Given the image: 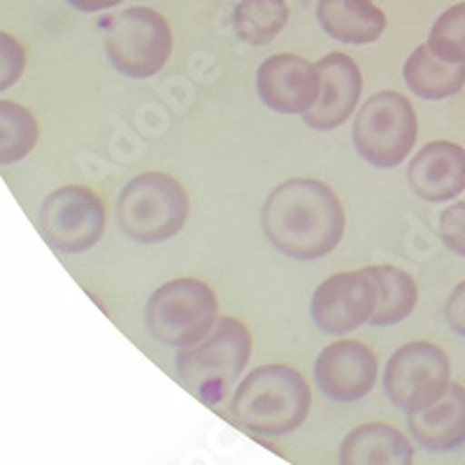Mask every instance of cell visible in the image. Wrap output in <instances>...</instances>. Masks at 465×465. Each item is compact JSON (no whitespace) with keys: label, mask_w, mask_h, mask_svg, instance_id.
Returning <instances> with one entry per match:
<instances>
[{"label":"cell","mask_w":465,"mask_h":465,"mask_svg":"<svg viewBox=\"0 0 465 465\" xmlns=\"http://www.w3.org/2000/svg\"><path fill=\"white\" fill-rule=\"evenodd\" d=\"M265 238L289 259H323L340 244L347 228L335 191L319 180H289L275 186L261 212Z\"/></svg>","instance_id":"obj_1"},{"label":"cell","mask_w":465,"mask_h":465,"mask_svg":"<svg viewBox=\"0 0 465 465\" xmlns=\"http://www.w3.org/2000/svg\"><path fill=\"white\" fill-rule=\"evenodd\" d=\"M312 407L305 377L282 363L261 365L238 384L231 412L242 429L265 438H282L302 426Z\"/></svg>","instance_id":"obj_2"},{"label":"cell","mask_w":465,"mask_h":465,"mask_svg":"<svg viewBox=\"0 0 465 465\" xmlns=\"http://www.w3.org/2000/svg\"><path fill=\"white\" fill-rule=\"evenodd\" d=\"M252 333L240 319L222 317L198 344L180 349L177 375L205 405H217L238 381L252 356Z\"/></svg>","instance_id":"obj_3"},{"label":"cell","mask_w":465,"mask_h":465,"mask_svg":"<svg viewBox=\"0 0 465 465\" xmlns=\"http://www.w3.org/2000/svg\"><path fill=\"white\" fill-rule=\"evenodd\" d=\"M189 196L165 173H143L124 186L116 201V222L128 238L143 244L165 242L184 228Z\"/></svg>","instance_id":"obj_4"},{"label":"cell","mask_w":465,"mask_h":465,"mask_svg":"<svg viewBox=\"0 0 465 465\" xmlns=\"http://www.w3.org/2000/svg\"><path fill=\"white\" fill-rule=\"evenodd\" d=\"M217 293L196 277L165 282L153 291L144 312V326L165 347L198 344L217 323Z\"/></svg>","instance_id":"obj_5"},{"label":"cell","mask_w":465,"mask_h":465,"mask_svg":"<svg viewBox=\"0 0 465 465\" xmlns=\"http://www.w3.org/2000/svg\"><path fill=\"white\" fill-rule=\"evenodd\" d=\"M105 52L114 70L126 77H153L173 54L168 19L152 7L114 12L105 19Z\"/></svg>","instance_id":"obj_6"},{"label":"cell","mask_w":465,"mask_h":465,"mask_svg":"<svg viewBox=\"0 0 465 465\" xmlns=\"http://www.w3.org/2000/svg\"><path fill=\"white\" fill-rule=\"evenodd\" d=\"M417 112L398 91H380L371 95L356 114V152L375 168L401 165L417 144Z\"/></svg>","instance_id":"obj_7"},{"label":"cell","mask_w":465,"mask_h":465,"mask_svg":"<svg viewBox=\"0 0 465 465\" xmlns=\"http://www.w3.org/2000/svg\"><path fill=\"white\" fill-rule=\"evenodd\" d=\"M105 205L86 186H61L40 207L37 226L47 244L61 254L89 252L105 232Z\"/></svg>","instance_id":"obj_8"},{"label":"cell","mask_w":465,"mask_h":465,"mask_svg":"<svg viewBox=\"0 0 465 465\" xmlns=\"http://www.w3.org/2000/svg\"><path fill=\"white\" fill-rule=\"evenodd\" d=\"M450 372V359L438 344L407 342L393 351L381 381L386 398L410 414L429 407L447 391Z\"/></svg>","instance_id":"obj_9"},{"label":"cell","mask_w":465,"mask_h":465,"mask_svg":"<svg viewBox=\"0 0 465 465\" xmlns=\"http://www.w3.org/2000/svg\"><path fill=\"white\" fill-rule=\"evenodd\" d=\"M377 307V282L371 270H351L317 286L310 312L323 333L344 335L368 323Z\"/></svg>","instance_id":"obj_10"},{"label":"cell","mask_w":465,"mask_h":465,"mask_svg":"<svg viewBox=\"0 0 465 465\" xmlns=\"http://www.w3.org/2000/svg\"><path fill=\"white\" fill-rule=\"evenodd\" d=\"M375 354L359 340H338L322 349L314 363L319 391L335 402H356L372 391L377 381Z\"/></svg>","instance_id":"obj_11"},{"label":"cell","mask_w":465,"mask_h":465,"mask_svg":"<svg viewBox=\"0 0 465 465\" xmlns=\"http://www.w3.org/2000/svg\"><path fill=\"white\" fill-rule=\"evenodd\" d=\"M261 101L282 114H305L322 94L319 68L296 54H275L265 58L256 74Z\"/></svg>","instance_id":"obj_12"},{"label":"cell","mask_w":465,"mask_h":465,"mask_svg":"<svg viewBox=\"0 0 465 465\" xmlns=\"http://www.w3.org/2000/svg\"><path fill=\"white\" fill-rule=\"evenodd\" d=\"M322 74V94L312 110L302 114V122L314 131H333L349 122L361 101L363 77L351 56L331 52L317 64Z\"/></svg>","instance_id":"obj_13"},{"label":"cell","mask_w":465,"mask_h":465,"mask_svg":"<svg viewBox=\"0 0 465 465\" xmlns=\"http://www.w3.org/2000/svg\"><path fill=\"white\" fill-rule=\"evenodd\" d=\"M410 186L421 201L444 203L465 191V149L438 140L419 149L407 170Z\"/></svg>","instance_id":"obj_14"},{"label":"cell","mask_w":465,"mask_h":465,"mask_svg":"<svg viewBox=\"0 0 465 465\" xmlns=\"http://www.w3.org/2000/svg\"><path fill=\"white\" fill-rule=\"evenodd\" d=\"M407 429L419 447L451 451L465 444V386L451 381L429 407L407 414Z\"/></svg>","instance_id":"obj_15"},{"label":"cell","mask_w":465,"mask_h":465,"mask_svg":"<svg viewBox=\"0 0 465 465\" xmlns=\"http://www.w3.org/2000/svg\"><path fill=\"white\" fill-rule=\"evenodd\" d=\"M412 442L389 423L356 426L340 444V465H412Z\"/></svg>","instance_id":"obj_16"},{"label":"cell","mask_w":465,"mask_h":465,"mask_svg":"<svg viewBox=\"0 0 465 465\" xmlns=\"http://www.w3.org/2000/svg\"><path fill=\"white\" fill-rule=\"evenodd\" d=\"M319 24L344 45H368L386 31V15L372 0H319Z\"/></svg>","instance_id":"obj_17"},{"label":"cell","mask_w":465,"mask_h":465,"mask_svg":"<svg viewBox=\"0 0 465 465\" xmlns=\"http://www.w3.org/2000/svg\"><path fill=\"white\" fill-rule=\"evenodd\" d=\"M402 77L414 95L423 101H442L459 94L465 84V64H450L430 49L419 45L402 65Z\"/></svg>","instance_id":"obj_18"},{"label":"cell","mask_w":465,"mask_h":465,"mask_svg":"<svg viewBox=\"0 0 465 465\" xmlns=\"http://www.w3.org/2000/svg\"><path fill=\"white\" fill-rule=\"evenodd\" d=\"M368 270L377 282V307L371 319L372 326L386 328L410 317L419 301V289L412 275L396 265H371Z\"/></svg>","instance_id":"obj_19"},{"label":"cell","mask_w":465,"mask_h":465,"mask_svg":"<svg viewBox=\"0 0 465 465\" xmlns=\"http://www.w3.org/2000/svg\"><path fill=\"white\" fill-rule=\"evenodd\" d=\"M289 22L286 0H240L232 10V31L247 45L272 43Z\"/></svg>","instance_id":"obj_20"},{"label":"cell","mask_w":465,"mask_h":465,"mask_svg":"<svg viewBox=\"0 0 465 465\" xmlns=\"http://www.w3.org/2000/svg\"><path fill=\"white\" fill-rule=\"evenodd\" d=\"M37 122L28 107L0 101V165L26 159L37 144Z\"/></svg>","instance_id":"obj_21"},{"label":"cell","mask_w":465,"mask_h":465,"mask_svg":"<svg viewBox=\"0 0 465 465\" xmlns=\"http://www.w3.org/2000/svg\"><path fill=\"white\" fill-rule=\"evenodd\" d=\"M429 45L450 64H465V3L444 10L433 24Z\"/></svg>","instance_id":"obj_22"},{"label":"cell","mask_w":465,"mask_h":465,"mask_svg":"<svg viewBox=\"0 0 465 465\" xmlns=\"http://www.w3.org/2000/svg\"><path fill=\"white\" fill-rule=\"evenodd\" d=\"M24 68H26L24 45L10 33L0 31V91L15 86L24 74Z\"/></svg>","instance_id":"obj_23"},{"label":"cell","mask_w":465,"mask_h":465,"mask_svg":"<svg viewBox=\"0 0 465 465\" xmlns=\"http://www.w3.org/2000/svg\"><path fill=\"white\" fill-rule=\"evenodd\" d=\"M440 238L454 254L465 259V201L454 203L440 214Z\"/></svg>","instance_id":"obj_24"},{"label":"cell","mask_w":465,"mask_h":465,"mask_svg":"<svg viewBox=\"0 0 465 465\" xmlns=\"http://www.w3.org/2000/svg\"><path fill=\"white\" fill-rule=\"evenodd\" d=\"M444 314H447V323L451 326V331L459 333L460 338H465V282H460L451 291L447 307H444Z\"/></svg>","instance_id":"obj_25"},{"label":"cell","mask_w":465,"mask_h":465,"mask_svg":"<svg viewBox=\"0 0 465 465\" xmlns=\"http://www.w3.org/2000/svg\"><path fill=\"white\" fill-rule=\"evenodd\" d=\"M70 7H74L77 12H84V15H94V12L112 10V7L122 5L124 0H65Z\"/></svg>","instance_id":"obj_26"}]
</instances>
